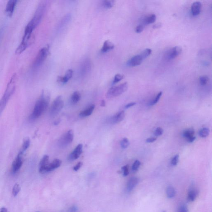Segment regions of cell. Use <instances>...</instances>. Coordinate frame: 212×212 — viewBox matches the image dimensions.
<instances>
[{
	"label": "cell",
	"instance_id": "4dcf8cb0",
	"mask_svg": "<svg viewBox=\"0 0 212 212\" xmlns=\"http://www.w3.org/2000/svg\"><path fill=\"white\" fill-rule=\"evenodd\" d=\"M20 190V186L19 185L17 184V183L15 185L12 190L13 196L14 197H16V196H17Z\"/></svg>",
	"mask_w": 212,
	"mask_h": 212
},
{
	"label": "cell",
	"instance_id": "5bb4252c",
	"mask_svg": "<svg viewBox=\"0 0 212 212\" xmlns=\"http://www.w3.org/2000/svg\"><path fill=\"white\" fill-rule=\"evenodd\" d=\"M73 72L72 69H69L66 72L64 76H58L57 81L58 82L61 83H66L68 82L73 75Z\"/></svg>",
	"mask_w": 212,
	"mask_h": 212
},
{
	"label": "cell",
	"instance_id": "e575fe53",
	"mask_svg": "<svg viewBox=\"0 0 212 212\" xmlns=\"http://www.w3.org/2000/svg\"><path fill=\"white\" fill-rule=\"evenodd\" d=\"M140 162L138 160H136L134 162V164L132 166V170L134 171H136L138 170L140 166Z\"/></svg>",
	"mask_w": 212,
	"mask_h": 212
},
{
	"label": "cell",
	"instance_id": "603a6c76",
	"mask_svg": "<svg viewBox=\"0 0 212 212\" xmlns=\"http://www.w3.org/2000/svg\"><path fill=\"white\" fill-rule=\"evenodd\" d=\"M156 19V16L155 14H151L144 19V24L149 25L155 23Z\"/></svg>",
	"mask_w": 212,
	"mask_h": 212
},
{
	"label": "cell",
	"instance_id": "60d3db41",
	"mask_svg": "<svg viewBox=\"0 0 212 212\" xmlns=\"http://www.w3.org/2000/svg\"><path fill=\"white\" fill-rule=\"evenodd\" d=\"M178 212H189L187 208L185 205H183L179 208Z\"/></svg>",
	"mask_w": 212,
	"mask_h": 212
},
{
	"label": "cell",
	"instance_id": "bcb514c9",
	"mask_svg": "<svg viewBox=\"0 0 212 212\" xmlns=\"http://www.w3.org/2000/svg\"><path fill=\"white\" fill-rule=\"evenodd\" d=\"M162 25L161 23H157L155 24L153 26V28H155V29H156V28H160L161 27Z\"/></svg>",
	"mask_w": 212,
	"mask_h": 212
},
{
	"label": "cell",
	"instance_id": "3957f363",
	"mask_svg": "<svg viewBox=\"0 0 212 212\" xmlns=\"http://www.w3.org/2000/svg\"><path fill=\"white\" fill-rule=\"evenodd\" d=\"M49 46L43 47L39 50L32 63V69L35 70L38 69L42 66L47 58L49 54Z\"/></svg>",
	"mask_w": 212,
	"mask_h": 212
},
{
	"label": "cell",
	"instance_id": "7a4b0ae2",
	"mask_svg": "<svg viewBox=\"0 0 212 212\" xmlns=\"http://www.w3.org/2000/svg\"><path fill=\"white\" fill-rule=\"evenodd\" d=\"M50 96L48 93L43 92L40 98L37 101L32 113L30 116L31 120L38 118L43 114L49 105Z\"/></svg>",
	"mask_w": 212,
	"mask_h": 212
},
{
	"label": "cell",
	"instance_id": "8992f818",
	"mask_svg": "<svg viewBox=\"0 0 212 212\" xmlns=\"http://www.w3.org/2000/svg\"><path fill=\"white\" fill-rule=\"evenodd\" d=\"M74 139V133L72 130H69L63 134L58 141V145L61 148L68 146L73 142Z\"/></svg>",
	"mask_w": 212,
	"mask_h": 212
},
{
	"label": "cell",
	"instance_id": "f6af8a7d",
	"mask_svg": "<svg viewBox=\"0 0 212 212\" xmlns=\"http://www.w3.org/2000/svg\"><path fill=\"white\" fill-rule=\"evenodd\" d=\"M77 211V208L75 206L72 207L71 209L69 210V212H76Z\"/></svg>",
	"mask_w": 212,
	"mask_h": 212
},
{
	"label": "cell",
	"instance_id": "277c9868",
	"mask_svg": "<svg viewBox=\"0 0 212 212\" xmlns=\"http://www.w3.org/2000/svg\"><path fill=\"white\" fill-rule=\"evenodd\" d=\"M128 88V84L127 82L124 83L116 86L110 88L106 94V97L107 98H113L119 96L125 92Z\"/></svg>",
	"mask_w": 212,
	"mask_h": 212
},
{
	"label": "cell",
	"instance_id": "74e56055",
	"mask_svg": "<svg viewBox=\"0 0 212 212\" xmlns=\"http://www.w3.org/2000/svg\"><path fill=\"white\" fill-rule=\"evenodd\" d=\"M163 133V130L161 128L158 127L154 132V135L156 136H159L162 135Z\"/></svg>",
	"mask_w": 212,
	"mask_h": 212
},
{
	"label": "cell",
	"instance_id": "f1b7e54d",
	"mask_svg": "<svg viewBox=\"0 0 212 212\" xmlns=\"http://www.w3.org/2000/svg\"><path fill=\"white\" fill-rule=\"evenodd\" d=\"M152 53V50L150 49H145L144 51H143L140 54L141 57L144 60L146 58L148 57L151 53Z\"/></svg>",
	"mask_w": 212,
	"mask_h": 212
},
{
	"label": "cell",
	"instance_id": "d4e9b609",
	"mask_svg": "<svg viewBox=\"0 0 212 212\" xmlns=\"http://www.w3.org/2000/svg\"><path fill=\"white\" fill-rule=\"evenodd\" d=\"M81 95L78 91H75L73 92L71 97V101L73 104H76L80 99Z\"/></svg>",
	"mask_w": 212,
	"mask_h": 212
},
{
	"label": "cell",
	"instance_id": "816d5d0a",
	"mask_svg": "<svg viewBox=\"0 0 212 212\" xmlns=\"http://www.w3.org/2000/svg\"></svg>",
	"mask_w": 212,
	"mask_h": 212
},
{
	"label": "cell",
	"instance_id": "b9f144b4",
	"mask_svg": "<svg viewBox=\"0 0 212 212\" xmlns=\"http://www.w3.org/2000/svg\"><path fill=\"white\" fill-rule=\"evenodd\" d=\"M82 162H79L74 167H73V170L75 171H78V170L80 169V168L82 167Z\"/></svg>",
	"mask_w": 212,
	"mask_h": 212
},
{
	"label": "cell",
	"instance_id": "f546056e",
	"mask_svg": "<svg viewBox=\"0 0 212 212\" xmlns=\"http://www.w3.org/2000/svg\"><path fill=\"white\" fill-rule=\"evenodd\" d=\"M130 143L127 138L124 137L121 141V146L123 149L127 148L129 145Z\"/></svg>",
	"mask_w": 212,
	"mask_h": 212
},
{
	"label": "cell",
	"instance_id": "f35d334b",
	"mask_svg": "<svg viewBox=\"0 0 212 212\" xmlns=\"http://www.w3.org/2000/svg\"><path fill=\"white\" fill-rule=\"evenodd\" d=\"M122 170L123 172V175L124 177L128 176L129 174V165H126L122 167Z\"/></svg>",
	"mask_w": 212,
	"mask_h": 212
},
{
	"label": "cell",
	"instance_id": "d590c367",
	"mask_svg": "<svg viewBox=\"0 0 212 212\" xmlns=\"http://www.w3.org/2000/svg\"><path fill=\"white\" fill-rule=\"evenodd\" d=\"M162 94V92H159V93H158V94H157V96H156V97H155L154 100H153V101L152 102L151 105H155V104H157V103L159 101V99H160V97H161Z\"/></svg>",
	"mask_w": 212,
	"mask_h": 212
},
{
	"label": "cell",
	"instance_id": "cb8c5ba5",
	"mask_svg": "<svg viewBox=\"0 0 212 212\" xmlns=\"http://www.w3.org/2000/svg\"><path fill=\"white\" fill-rule=\"evenodd\" d=\"M198 194L197 190L195 189H192L190 190L188 193V198L191 201H194L196 199Z\"/></svg>",
	"mask_w": 212,
	"mask_h": 212
},
{
	"label": "cell",
	"instance_id": "ac0fdd59",
	"mask_svg": "<svg viewBox=\"0 0 212 212\" xmlns=\"http://www.w3.org/2000/svg\"><path fill=\"white\" fill-rule=\"evenodd\" d=\"M124 117V112L123 111H120L112 116L111 118V122L113 124H118L123 120Z\"/></svg>",
	"mask_w": 212,
	"mask_h": 212
},
{
	"label": "cell",
	"instance_id": "ab89813d",
	"mask_svg": "<svg viewBox=\"0 0 212 212\" xmlns=\"http://www.w3.org/2000/svg\"><path fill=\"white\" fill-rule=\"evenodd\" d=\"M144 28V27L143 25H139L136 27V29H135V31L137 33H140L143 31Z\"/></svg>",
	"mask_w": 212,
	"mask_h": 212
},
{
	"label": "cell",
	"instance_id": "7dc6e473",
	"mask_svg": "<svg viewBox=\"0 0 212 212\" xmlns=\"http://www.w3.org/2000/svg\"><path fill=\"white\" fill-rule=\"evenodd\" d=\"M0 212H8V211H7V209L6 208L3 207L1 209Z\"/></svg>",
	"mask_w": 212,
	"mask_h": 212
},
{
	"label": "cell",
	"instance_id": "4fadbf2b",
	"mask_svg": "<svg viewBox=\"0 0 212 212\" xmlns=\"http://www.w3.org/2000/svg\"><path fill=\"white\" fill-rule=\"evenodd\" d=\"M49 157L45 155L43 157L39 163V172L42 174L46 173V169L49 164Z\"/></svg>",
	"mask_w": 212,
	"mask_h": 212
},
{
	"label": "cell",
	"instance_id": "e0dca14e",
	"mask_svg": "<svg viewBox=\"0 0 212 212\" xmlns=\"http://www.w3.org/2000/svg\"><path fill=\"white\" fill-rule=\"evenodd\" d=\"M201 9V3L199 1L194 2L191 7V12L194 16L200 14Z\"/></svg>",
	"mask_w": 212,
	"mask_h": 212
},
{
	"label": "cell",
	"instance_id": "7bdbcfd3",
	"mask_svg": "<svg viewBox=\"0 0 212 212\" xmlns=\"http://www.w3.org/2000/svg\"><path fill=\"white\" fill-rule=\"evenodd\" d=\"M156 140H157V138H156V137H150V138H148V139L146 140V141L148 143H151L154 142Z\"/></svg>",
	"mask_w": 212,
	"mask_h": 212
},
{
	"label": "cell",
	"instance_id": "8d00e7d4",
	"mask_svg": "<svg viewBox=\"0 0 212 212\" xmlns=\"http://www.w3.org/2000/svg\"><path fill=\"white\" fill-rule=\"evenodd\" d=\"M179 155H175L173 159L171 160V164L173 166H176L177 165V163L178 162V160H179Z\"/></svg>",
	"mask_w": 212,
	"mask_h": 212
},
{
	"label": "cell",
	"instance_id": "2e32d148",
	"mask_svg": "<svg viewBox=\"0 0 212 212\" xmlns=\"http://www.w3.org/2000/svg\"><path fill=\"white\" fill-rule=\"evenodd\" d=\"M62 162L60 159H56L51 163H49L46 169V173L51 172L55 169L59 167L61 164Z\"/></svg>",
	"mask_w": 212,
	"mask_h": 212
},
{
	"label": "cell",
	"instance_id": "9a60e30c",
	"mask_svg": "<svg viewBox=\"0 0 212 212\" xmlns=\"http://www.w3.org/2000/svg\"><path fill=\"white\" fill-rule=\"evenodd\" d=\"M194 130L192 128L185 131L183 133V136L185 138H186L188 142L192 143L196 139V137L194 136Z\"/></svg>",
	"mask_w": 212,
	"mask_h": 212
},
{
	"label": "cell",
	"instance_id": "ffe728a7",
	"mask_svg": "<svg viewBox=\"0 0 212 212\" xmlns=\"http://www.w3.org/2000/svg\"><path fill=\"white\" fill-rule=\"evenodd\" d=\"M139 180L136 177H132L129 180L127 185V189L128 192H131L134 189L138 183Z\"/></svg>",
	"mask_w": 212,
	"mask_h": 212
},
{
	"label": "cell",
	"instance_id": "30bf717a",
	"mask_svg": "<svg viewBox=\"0 0 212 212\" xmlns=\"http://www.w3.org/2000/svg\"><path fill=\"white\" fill-rule=\"evenodd\" d=\"M17 3L18 1L16 0H10L7 3L5 9V12L6 15L9 17H11L13 15Z\"/></svg>",
	"mask_w": 212,
	"mask_h": 212
},
{
	"label": "cell",
	"instance_id": "83f0119b",
	"mask_svg": "<svg viewBox=\"0 0 212 212\" xmlns=\"http://www.w3.org/2000/svg\"><path fill=\"white\" fill-rule=\"evenodd\" d=\"M210 134L209 129L207 128H204L199 131V136L202 137H206Z\"/></svg>",
	"mask_w": 212,
	"mask_h": 212
},
{
	"label": "cell",
	"instance_id": "ee69618b",
	"mask_svg": "<svg viewBox=\"0 0 212 212\" xmlns=\"http://www.w3.org/2000/svg\"><path fill=\"white\" fill-rule=\"evenodd\" d=\"M136 105V103L135 102H132L126 105L125 106L126 109H128V108L131 107H133Z\"/></svg>",
	"mask_w": 212,
	"mask_h": 212
},
{
	"label": "cell",
	"instance_id": "1f68e13d",
	"mask_svg": "<svg viewBox=\"0 0 212 212\" xmlns=\"http://www.w3.org/2000/svg\"><path fill=\"white\" fill-rule=\"evenodd\" d=\"M124 78V75L121 74H117L114 76V80L113 81V84H116L119 82Z\"/></svg>",
	"mask_w": 212,
	"mask_h": 212
},
{
	"label": "cell",
	"instance_id": "f907efd6",
	"mask_svg": "<svg viewBox=\"0 0 212 212\" xmlns=\"http://www.w3.org/2000/svg\"><path fill=\"white\" fill-rule=\"evenodd\" d=\"M162 212H166V211H162Z\"/></svg>",
	"mask_w": 212,
	"mask_h": 212
},
{
	"label": "cell",
	"instance_id": "c3c4849f",
	"mask_svg": "<svg viewBox=\"0 0 212 212\" xmlns=\"http://www.w3.org/2000/svg\"><path fill=\"white\" fill-rule=\"evenodd\" d=\"M106 105V102L105 100H103L102 101L101 104V105L102 107H105Z\"/></svg>",
	"mask_w": 212,
	"mask_h": 212
},
{
	"label": "cell",
	"instance_id": "8fae6325",
	"mask_svg": "<svg viewBox=\"0 0 212 212\" xmlns=\"http://www.w3.org/2000/svg\"><path fill=\"white\" fill-rule=\"evenodd\" d=\"M83 152L82 144L78 145L73 152L70 154L69 156V159L71 160H75L78 159Z\"/></svg>",
	"mask_w": 212,
	"mask_h": 212
},
{
	"label": "cell",
	"instance_id": "484cf974",
	"mask_svg": "<svg viewBox=\"0 0 212 212\" xmlns=\"http://www.w3.org/2000/svg\"><path fill=\"white\" fill-rule=\"evenodd\" d=\"M166 194L168 198H173L175 197L176 191L173 187L169 186L167 189Z\"/></svg>",
	"mask_w": 212,
	"mask_h": 212
},
{
	"label": "cell",
	"instance_id": "9c48e42d",
	"mask_svg": "<svg viewBox=\"0 0 212 212\" xmlns=\"http://www.w3.org/2000/svg\"><path fill=\"white\" fill-rule=\"evenodd\" d=\"M23 153L24 152L20 150L14 161L13 162L12 168V171L13 173H16L21 167L23 163L22 155Z\"/></svg>",
	"mask_w": 212,
	"mask_h": 212
},
{
	"label": "cell",
	"instance_id": "6da1fadb",
	"mask_svg": "<svg viewBox=\"0 0 212 212\" xmlns=\"http://www.w3.org/2000/svg\"><path fill=\"white\" fill-rule=\"evenodd\" d=\"M47 4L46 1H42L39 4L33 17L26 26L25 31L28 33H33L34 30L41 22L45 13L47 10Z\"/></svg>",
	"mask_w": 212,
	"mask_h": 212
},
{
	"label": "cell",
	"instance_id": "681fc988",
	"mask_svg": "<svg viewBox=\"0 0 212 212\" xmlns=\"http://www.w3.org/2000/svg\"><path fill=\"white\" fill-rule=\"evenodd\" d=\"M60 122V120H57L55 122H54V125H58V124H59Z\"/></svg>",
	"mask_w": 212,
	"mask_h": 212
},
{
	"label": "cell",
	"instance_id": "5b68a950",
	"mask_svg": "<svg viewBox=\"0 0 212 212\" xmlns=\"http://www.w3.org/2000/svg\"><path fill=\"white\" fill-rule=\"evenodd\" d=\"M64 106V101L61 96H58L53 101L50 109V114L51 116L57 115L62 110Z\"/></svg>",
	"mask_w": 212,
	"mask_h": 212
},
{
	"label": "cell",
	"instance_id": "7c38bea8",
	"mask_svg": "<svg viewBox=\"0 0 212 212\" xmlns=\"http://www.w3.org/2000/svg\"><path fill=\"white\" fill-rule=\"evenodd\" d=\"M143 60L140 54L134 56L127 62V65L129 67H135L141 64Z\"/></svg>",
	"mask_w": 212,
	"mask_h": 212
},
{
	"label": "cell",
	"instance_id": "44dd1931",
	"mask_svg": "<svg viewBox=\"0 0 212 212\" xmlns=\"http://www.w3.org/2000/svg\"><path fill=\"white\" fill-rule=\"evenodd\" d=\"M114 47L115 46H114V44L107 40H106L104 42L102 48L101 50L102 53H106V52L114 49Z\"/></svg>",
	"mask_w": 212,
	"mask_h": 212
},
{
	"label": "cell",
	"instance_id": "7402d4cb",
	"mask_svg": "<svg viewBox=\"0 0 212 212\" xmlns=\"http://www.w3.org/2000/svg\"><path fill=\"white\" fill-rule=\"evenodd\" d=\"M94 108L95 106L92 105L86 110L82 111L80 114V116L81 117H86L90 116L94 111Z\"/></svg>",
	"mask_w": 212,
	"mask_h": 212
},
{
	"label": "cell",
	"instance_id": "836d02e7",
	"mask_svg": "<svg viewBox=\"0 0 212 212\" xmlns=\"http://www.w3.org/2000/svg\"><path fill=\"white\" fill-rule=\"evenodd\" d=\"M30 145V141L29 140H26L24 142V143L23 144L22 146V149L21 151L23 152H25L27 149L29 148V146Z\"/></svg>",
	"mask_w": 212,
	"mask_h": 212
},
{
	"label": "cell",
	"instance_id": "d6986e66",
	"mask_svg": "<svg viewBox=\"0 0 212 212\" xmlns=\"http://www.w3.org/2000/svg\"><path fill=\"white\" fill-rule=\"evenodd\" d=\"M71 16L70 14H67L65 15L62 19L61 20L58 26V30H61L64 29L66 26H67L69 22L71 21Z\"/></svg>",
	"mask_w": 212,
	"mask_h": 212
},
{
	"label": "cell",
	"instance_id": "4316f807",
	"mask_svg": "<svg viewBox=\"0 0 212 212\" xmlns=\"http://www.w3.org/2000/svg\"><path fill=\"white\" fill-rule=\"evenodd\" d=\"M114 2H115L114 1H111V0L104 1L102 2V6L104 8L107 9H110L114 6Z\"/></svg>",
	"mask_w": 212,
	"mask_h": 212
},
{
	"label": "cell",
	"instance_id": "52a82bcc",
	"mask_svg": "<svg viewBox=\"0 0 212 212\" xmlns=\"http://www.w3.org/2000/svg\"><path fill=\"white\" fill-rule=\"evenodd\" d=\"M92 64L91 61L89 58H85L80 65V73L81 76H85L88 75L91 71Z\"/></svg>",
	"mask_w": 212,
	"mask_h": 212
},
{
	"label": "cell",
	"instance_id": "ba28073f",
	"mask_svg": "<svg viewBox=\"0 0 212 212\" xmlns=\"http://www.w3.org/2000/svg\"><path fill=\"white\" fill-rule=\"evenodd\" d=\"M182 49L179 46H176L168 50L166 53V58L168 60H171L177 57L181 53Z\"/></svg>",
	"mask_w": 212,
	"mask_h": 212
},
{
	"label": "cell",
	"instance_id": "d6a6232c",
	"mask_svg": "<svg viewBox=\"0 0 212 212\" xmlns=\"http://www.w3.org/2000/svg\"><path fill=\"white\" fill-rule=\"evenodd\" d=\"M199 81L201 86H205L208 81V78L206 76H202L199 78Z\"/></svg>",
	"mask_w": 212,
	"mask_h": 212
}]
</instances>
